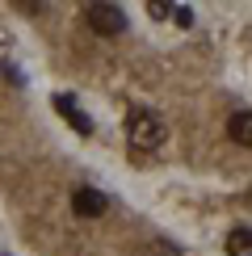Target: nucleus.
I'll return each instance as SVG.
<instances>
[{
  "label": "nucleus",
  "instance_id": "2",
  "mask_svg": "<svg viewBox=\"0 0 252 256\" xmlns=\"http://www.w3.org/2000/svg\"><path fill=\"white\" fill-rule=\"evenodd\" d=\"M84 17H88V26L97 30V34H122V26H126V17H122L118 4H88Z\"/></svg>",
  "mask_w": 252,
  "mask_h": 256
},
{
  "label": "nucleus",
  "instance_id": "3",
  "mask_svg": "<svg viewBox=\"0 0 252 256\" xmlns=\"http://www.w3.org/2000/svg\"><path fill=\"white\" fill-rule=\"evenodd\" d=\"M72 210H76L80 218H101L105 214V194L101 189H76V194H72Z\"/></svg>",
  "mask_w": 252,
  "mask_h": 256
},
{
  "label": "nucleus",
  "instance_id": "7",
  "mask_svg": "<svg viewBox=\"0 0 252 256\" xmlns=\"http://www.w3.org/2000/svg\"><path fill=\"white\" fill-rule=\"evenodd\" d=\"M168 13L176 17V26H194V13H189L185 4H168Z\"/></svg>",
  "mask_w": 252,
  "mask_h": 256
},
{
  "label": "nucleus",
  "instance_id": "5",
  "mask_svg": "<svg viewBox=\"0 0 252 256\" xmlns=\"http://www.w3.org/2000/svg\"><path fill=\"white\" fill-rule=\"evenodd\" d=\"M227 134L236 138V143L252 147V110H240V114H231V122H227Z\"/></svg>",
  "mask_w": 252,
  "mask_h": 256
},
{
  "label": "nucleus",
  "instance_id": "1",
  "mask_svg": "<svg viewBox=\"0 0 252 256\" xmlns=\"http://www.w3.org/2000/svg\"><path fill=\"white\" fill-rule=\"evenodd\" d=\"M164 134H168V126L160 122V114H152V110H130L126 114V138H130V147L156 152L164 143Z\"/></svg>",
  "mask_w": 252,
  "mask_h": 256
},
{
  "label": "nucleus",
  "instance_id": "6",
  "mask_svg": "<svg viewBox=\"0 0 252 256\" xmlns=\"http://www.w3.org/2000/svg\"><path fill=\"white\" fill-rule=\"evenodd\" d=\"M227 256H252V231H231L227 236Z\"/></svg>",
  "mask_w": 252,
  "mask_h": 256
},
{
  "label": "nucleus",
  "instance_id": "4",
  "mask_svg": "<svg viewBox=\"0 0 252 256\" xmlns=\"http://www.w3.org/2000/svg\"><path fill=\"white\" fill-rule=\"evenodd\" d=\"M55 110H59L72 126H76L80 134H92V118H88V114H84L80 105H76V97H63V92H59V97H55Z\"/></svg>",
  "mask_w": 252,
  "mask_h": 256
}]
</instances>
